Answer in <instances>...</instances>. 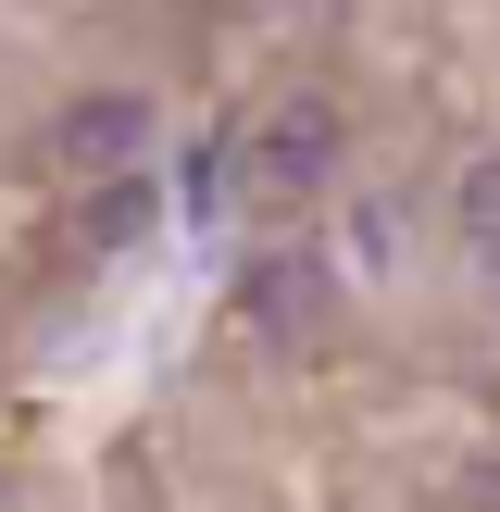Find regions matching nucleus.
Segmentation results:
<instances>
[{
	"label": "nucleus",
	"mask_w": 500,
	"mask_h": 512,
	"mask_svg": "<svg viewBox=\"0 0 500 512\" xmlns=\"http://www.w3.org/2000/svg\"><path fill=\"white\" fill-rule=\"evenodd\" d=\"M325 300H338V275L313 263V250H250L238 263V325L275 350H313L325 338Z\"/></svg>",
	"instance_id": "obj_1"
},
{
	"label": "nucleus",
	"mask_w": 500,
	"mask_h": 512,
	"mask_svg": "<svg viewBox=\"0 0 500 512\" xmlns=\"http://www.w3.org/2000/svg\"><path fill=\"white\" fill-rule=\"evenodd\" d=\"M338 150H350L338 100H275L263 138H250V175H263L275 200H300V188H325V175H338Z\"/></svg>",
	"instance_id": "obj_2"
},
{
	"label": "nucleus",
	"mask_w": 500,
	"mask_h": 512,
	"mask_svg": "<svg viewBox=\"0 0 500 512\" xmlns=\"http://www.w3.org/2000/svg\"><path fill=\"white\" fill-rule=\"evenodd\" d=\"M50 150H63L75 175H113V163H150V100L138 88H88L63 125H50Z\"/></svg>",
	"instance_id": "obj_3"
},
{
	"label": "nucleus",
	"mask_w": 500,
	"mask_h": 512,
	"mask_svg": "<svg viewBox=\"0 0 500 512\" xmlns=\"http://www.w3.org/2000/svg\"><path fill=\"white\" fill-rule=\"evenodd\" d=\"M150 213H163V188H150L138 163H113V188L88 200V238H100V250H125V238H150Z\"/></svg>",
	"instance_id": "obj_4"
},
{
	"label": "nucleus",
	"mask_w": 500,
	"mask_h": 512,
	"mask_svg": "<svg viewBox=\"0 0 500 512\" xmlns=\"http://www.w3.org/2000/svg\"><path fill=\"white\" fill-rule=\"evenodd\" d=\"M450 225H463V250H488V263H500V150H488V163H463V188H450Z\"/></svg>",
	"instance_id": "obj_5"
}]
</instances>
